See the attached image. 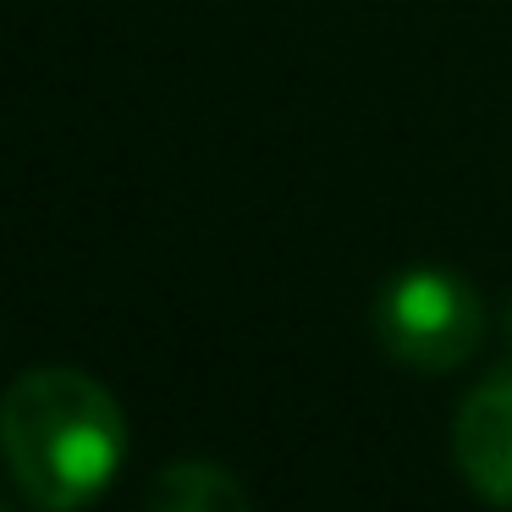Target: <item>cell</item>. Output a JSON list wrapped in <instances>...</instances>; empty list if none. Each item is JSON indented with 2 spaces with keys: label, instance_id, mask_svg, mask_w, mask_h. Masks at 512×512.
Segmentation results:
<instances>
[{
  "label": "cell",
  "instance_id": "1",
  "mask_svg": "<svg viewBox=\"0 0 512 512\" xmlns=\"http://www.w3.org/2000/svg\"><path fill=\"white\" fill-rule=\"evenodd\" d=\"M0 457L39 512H83L127 457V419L94 375L39 364L0 397Z\"/></svg>",
  "mask_w": 512,
  "mask_h": 512
},
{
  "label": "cell",
  "instance_id": "2",
  "mask_svg": "<svg viewBox=\"0 0 512 512\" xmlns=\"http://www.w3.org/2000/svg\"><path fill=\"white\" fill-rule=\"evenodd\" d=\"M375 336L397 364L408 369H457L485 342V303L452 270H402L375 298Z\"/></svg>",
  "mask_w": 512,
  "mask_h": 512
},
{
  "label": "cell",
  "instance_id": "3",
  "mask_svg": "<svg viewBox=\"0 0 512 512\" xmlns=\"http://www.w3.org/2000/svg\"><path fill=\"white\" fill-rule=\"evenodd\" d=\"M452 457L479 496L512 507V364H501L463 397L452 424Z\"/></svg>",
  "mask_w": 512,
  "mask_h": 512
},
{
  "label": "cell",
  "instance_id": "4",
  "mask_svg": "<svg viewBox=\"0 0 512 512\" xmlns=\"http://www.w3.org/2000/svg\"><path fill=\"white\" fill-rule=\"evenodd\" d=\"M144 512H248V496L226 468L188 457V463H171L155 479Z\"/></svg>",
  "mask_w": 512,
  "mask_h": 512
},
{
  "label": "cell",
  "instance_id": "5",
  "mask_svg": "<svg viewBox=\"0 0 512 512\" xmlns=\"http://www.w3.org/2000/svg\"><path fill=\"white\" fill-rule=\"evenodd\" d=\"M0 512H12V507H6V501H0Z\"/></svg>",
  "mask_w": 512,
  "mask_h": 512
},
{
  "label": "cell",
  "instance_id": "6",
  "mask_svg": "<svg viewBox=\"0 0 512 512\" xmlns=\"http://www.w3.org/2000/svg\"><path fill=\"white\" fill-rule=\"evenodd\" d=\"M507 331H512V320H507Z\"/></svg>",
  "mask_w": 512,
  "mask_h": 512
}]
</instances>
